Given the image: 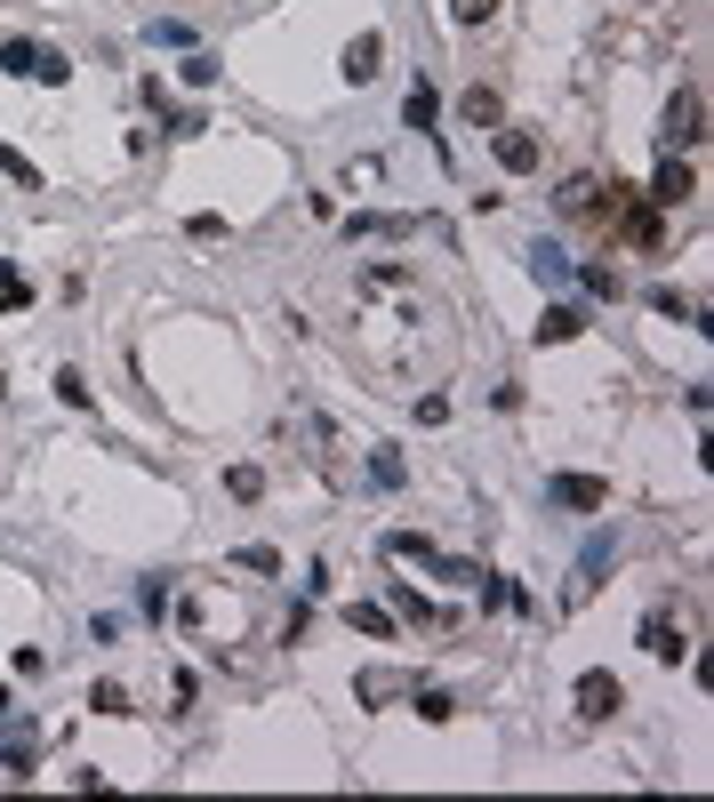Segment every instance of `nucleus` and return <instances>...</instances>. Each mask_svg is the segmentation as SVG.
I'll return each instance as SVG.
<instances>
[{
  "label": "nucleus",
  "instance_id": "1",
  "mask_svg": "<svg viewBox=\"0 0 714 802\" xmlns=\"http://www.w3.org/2000/svg\"><path fill=\"white\" fill-rule=\"evenodd\" d=\"M666 153H690V145H699V137H706V97L699 89H675V97H666Z\"/></svg>",
  "mask_w": 714,
  "mask_h": 802
},
{
  "label": "nucleus",
  "instance_id": "2",
  "mask_svg": "<svg viewBox=\"0 0 714 802\" xmlns=\"http://www.w3.org/2000/svg\"><path fill=\"white\" fill-rule=\"evenodd\" d=\"M626 706V690H619V674H578V723H610V714Z\"/></svg>",
  "mask_w": 714,
  "mask_h": 802
},
{
  "label": "nucleus",
  "instance_id": "3",
  "mask_svg": "<svg viewBox=\"0 0 714 802\" xmlns=\"http://www.w3.org/2000/svg\"><path fill=\"white\" fill-rule=\"evenodd\" d=\"M546 498L570 506V513H602V506H610V482H595V474H554V482H546Z\"/></svg>",
  "mask_w": 714,
  "mask_h": 802
},
{
  "label": "nucleus",
  "instance_id": "4",
  "mask_svg": "<svg viewBox=\"0 0 714 802\" xmlns=\"http://www.w3.org/2000/svg\"><path fill=\"white\" fill-rule=\"evenodd\" d=\"M690 193H699V177H690V161H675V153H666V169L659 177H650V209H675V201H690Z\"/></svg>",
  "mask_w": 714,
  "mask_h": 802
},
{
  "label": "nucleus",
  "instance_id": "5",
  "mask_svg": "<svg viewBox=\"0 0 714 802\" xmlns=\"http://www.w3.org/2000/svg\"><path fill=\"white\" fill-rule=\"evenodd\" d=\"M418 225L410 217H385V209H361V217H345V241H410Z\"/></svg>",
  "mask_w": 714,
  "mask_h": 802
},
{
  "label": "nucleus",
  "instance_id": "6",
  "mask_svg": "<svg viewBox=\"0 0 714 802\" xmlns=\"http://www.w3.org/2000/svg\"><path fill=\"white\" fill-rule=\"evenodd\" d=\"M498 169L530 177V169H538V137H530V129H498Z\"/></svg>",
  "mask_w": 714,
  "mask_h": 802
},
{
  "label": "nucleus",
  "instance_id": "7",
  "mask_svg": "<svg viewBox=\"0 0 714 802\" xmlns=\"http://www.w3.org/2000/svg\"><path fill=\"white\" fill-rule=\"evenodd\" d=\"M578 329H586V314H578V305H546V321H538V345H570Z\"/></svg>",
  "mask_w": 714,
  "mask_h": 802
},
{
  "label": "nucleus",
  "instance_id": "8",
  "mask_svg": "<svg viewBox=\"0 0 714 802\" xmlns=\"http://www.w3.org/2000/svg\"><path fill=\"white\" fill-rule=\"evenodd\" d=\"M378 56H385V40H378V33H361L354 49H345V80H378Z\"/></svg>",
  "mask_w": 714,
  "mask_h": 802
},
{
  "label": "nucleus",
  "instance_id": "9",
  "mask_svg": "<svg viewBox=\"0 0 714 802\" xmlns=\"http://www.w3.org/2000/svg\"><path fill=\"white\" fill-rule=\"evenodd\" d=\"M25 80H40V89H65V80H73V65H65L56 49H33V56H25Z\"/></svg>",
  "mask_w": 714,
  "mask_h": 802
},
{
  "label": "nucleus",
  "instance_id": "10",
  "mask_svg": "<svg viewBox=\"0 0 714 802\" xmlns=\"http://www.w3.org/2000/svg\"><path fill=\"white\" fill-rule=\"evenodd\" d=\"M466 120H474V129H498V120H506V97L498 89H466V105H458Z\"/></svg>",
  "mask_w": 714,
  "mask_h": 802
},
{
  "label": "nucleus",
  "instance_id": "11",
  "mask_svg": "<svg viewBox=\"0 0 714 802\" xmlns=\"http://www.w3.org/2000/svg\"><path fill=\"white\" fill-rule=\"evenodd\" d=\"M642 650H650V658H683L690 642L675 634V619H642Z\"/></svg>",
  "mask_w": 714,
  "mask_h": 802
},
{
  "label": "nucleus",
  "instance_id": "12",
  "mask_svg": "<svg viewBox=\"0 0 714 802\" xmlns=\"http://www.w3.org/2000/svg\"><path fill=\"white\" fill-rule=\"evenodd\" d=\"M434 113H442V97H434V89L418 80V89L401 97V120H410V129H434Z\"/></svg>",
  "mask_w": 714,
  "mask_h": 802
},
{
  "label": "nucleus",
  "instance_id": "13",
  "mask_svg": "<svg viewBox=\"0 0 714 802\" xmlns=\"http://www.w3.org/2000/svg\"><path fill=\"white\" fill-rule=\"evenodd\" d=\"M25 305H33V281L16 265H0V314H25Z\"/></svg>",
  "mask_w": 714,
  "mask_h": 802
},
{
  "label": "nucleus",
  "instance_id": "14",
  "mask_svg": "<svg viewBox=\"0 0 714 802\" xmlns=\"http://www.w3.org/2000/svg\"><path fill=\"white\" fill-rule=\"evenodd\" d=\"M595 193H602V184H595V177H562V193H554V201H562V209H570V217H578V209H595Z\"/></svg>",
  "mask_w": 714,
  "mask_h": 802
},
{
  "label": "nucleus",
  "instance_id": "15",
  "mask_svg": "<svg viewBox=\"0 0 714 802\" xmlns=\"http://www.w3.org/2000/svg\"><path fill=\"white\" fill-rule=\"evenodd\" d=\"M0 177H9V184H33V193H40V169H33L16 145H0Z\"/></svg>",
  "mask_w": 714,
  "mask_h": 802
},
{
  "label": "nucleus",
  "instance_id": "16",
  "mask_svg": "<svg viewBox=\"0 0 714 802\" xmlns=\"http://www.w3.org/2000/svg\"><path fill=\"white\" fill-rule=\"evenodd\" d=\"M233 562H241V570H257V578H273V570H281V553H273V546H241Z\"/></svg>",
  "mask_w": 714,
  "mask_h": 802
},
{
  "label": "nucleus",
  "instance_id": "17",
  "mask_svg": "<svg viewBox=\"0 0 714 802\" xmlns=\"http://www.w3.org/2000/svg\"><path fill=\"white\" fill-rule=\"evenodd\" d=\"M650 314H666V321H683V314H699L683 290H650Z\"/></svg>",
  "mask_w": 714,
  "mask_h": 802
},
{
  "label": "nucleus",
  "instance_id": "18",
  "mask_svg": "<svg viewBox=\"0 0 714 802\" xmlns=\"http://www.w3.org/2000/svg\"><path fill=\"white\" fill-rule=\"evenodd\" d=\"M354 626H361V634H378V642H385V634H394V610H370V602H354Z\"/></svg>",
  "mask_w": 714,
  "mask_h": 802
},
{
  "label": "nucleus",
  "instance_id": "19",
  "mask_svg": "<svg viewBox=\"0 0 714 802\" xmlns=\"http://www.w3.org/2000/svg\"><path fill=\"white\" fill-rule=\"evenodd\" d=\"M89 706H97V714H129V690H120V683H97Z\"/></svg>",
  "mask_w": 714,
  "mask_h": 802
},
{
  "label": "nucleus",
  "instance_id": "20",
  "mask_svg": "<svg viewBox=\"0 0 714 802\" xmlns=\"http://www.w3.org/2000/svg\"><path fill=\"white\" fill-rule=\"evenodd\" d=\"M226 489H233V498H265V474H257V466H233Z\"/></svg>",
  "mask_w": 714,
  "mask_h": 802
},
{
  "label": "nucleus",
  "instance_id": "21",
  "mask_svg": "<svg viewBox=\"0 0 714 802\" xmlns=\"http://www.w3.org/2000/svg\"><path fill=\"white\" fill-rule=\"evenodd\" d=\"M450 16H458V25H489V16H498V0H450Z\"/></svg>",
  "mask_w": 714,
  "mask_h": 802
},
{
  "label": "nucleus",
  "instance_id": "22",
  "mask_svg": "<svg viewBox=\"0 0 714 802\" xmlns=\"http://www.w3.org/2000/svg\"><path fill=\"white\" fill-rule=\"evenodd\" d=\"M56 394H65L73 409H89V378H80V369H56Z\"/></svg>",
  "mask_w": 714,
  "mask_h": 802
},
{
  "label": "nucleus",
  "instance_id": "23",
  "mask_svg": "<svg viewBox=\"0 0 714 802\" xmlns=\"http://www.w3.org/2000/svg\"><path fill=\"white\" fill-rule=\"evenodd\" d=\"M177 73H186V89H209V80H217V56H186Z\"/></svg>",
  "mask_w": 714,
  "mask_h": 802
},
{
  "label": "nucleus",
  "instance_id": "24",
  "mask_svg": "<svg viewBox=\"0 0 714 802\" xmlns=\"http://www.w3.org/2000/svg\"><path fill=\"white\" fill-rule=\"evenodd\" d=\"M418 714H425V723H450L458 706H450V698H442V690H418Z\"/></svg>",
  "mask_w": 714,
  "mask_h": 802
},
{
  "label": "nucleus",
  "instance_id": "25",
  "mask_svg": "<svg viewBox=\"0 0 714 802\" xmlns=\"http://www.w3.org/2000/svg\"><path fill=\"white\" fill-rule=\"evenodd\" d=\"M385 553H401V562H410V553H418V562H434V546L410 538V530H401V538H385Z\"/></svg>",
  "mask_w": 714,
  "mask_h": 802
},
{
  "label": "nucleus",
  "instance_id": "26",
  "mask_svg": "<svg viewBox=\"0 0 714 802\" xmlns=\"http://www.w3.org/2000/svg\"><path fill=\"white\" fill-rule=\"evenodd\" d=\"M186 233H193V241H226V217H217V209H201V217L186 225Z\"/></svg>",
  "mask_w": 714,
  "mask_h": 802
},
{
  "label": "nucleus",
  "instance_id": "27",
  "mask_svg": "<svg viewBox=\"0 0 714 802\" xmlns=\"http://www.w3.org/2000/svg\"><path fill=\"white\" fill-rule=\"evenodd\" d=\"M0 714H9V683H0Z\"/></svg>",
  "mask_w": 714,
  "mask_h": 802
}]
</instances>
